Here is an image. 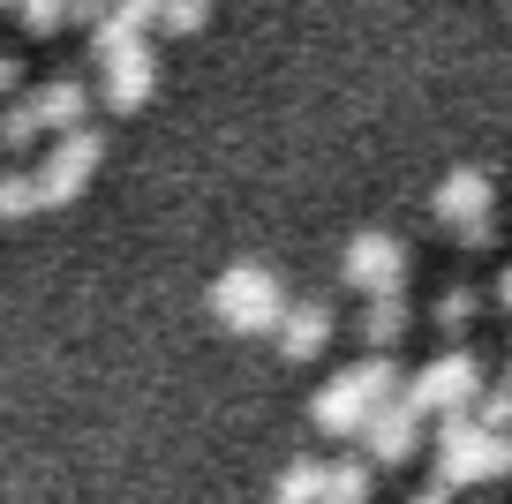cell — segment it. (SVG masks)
<instances>
[{"label": "cell", "mask_w": 512, "mask_h": 504, "mask_svg": "<svg viewBox=\"0 0 512 504\" xmlns=\"http://www.w3.org/2000/svg\"><path fill=\"white\" fill-rule=\"evenodd\" d=\"M98 151H106V143H98L91 128H68V136L53 143V158L38 166V196H46V204H68V196L98 174Z\"/></svg>", "instance_id": "obj_5"}, {"label": "cell", "mask_w": 512, "mask_h": 504, "mask_svg": "<svg viewBox=\"0 0 512 504\" xmlns=\"http://www.w3.org/2000/svg\"><path fill=\"white\" fill-rule=\"evenodd\" d=\"M400 324H407L400 294H377V309H369V347H392V339H400Z\"/></svg>", "instance_id": "obj_14"}, {"label": "cell", "mask_w": 512, "mask_h": 504, "mask_svg": "<svg viewBox=\"0 0 512 504\" xmlns=\"http://www.w3.org/2000/svg\"><path fill=\"white\" fill-rule=\"evenodd\" d=\"M392 384H400V369L392 362H362V369H339L332 384L317 392V429L324 437H354V429H369L384 407H392Z\"/></svg>", "instance_id": "obj_1"}, {"label": "cell", "mask_w": 512, "mask_h": 504, "mask_svg": "<svg viewBox=\"0 0 512 504\" xmlns=\"http://www.w3.org/2000/svg\"><path fill=\"white\" fill-rule=\"evenodd\" d=\"M505 309H512V271H505Z\"/></svg>", "instance_id": "obj_21"}, {"label": "cell", "mask_w": 512, "mask_h": 504, "mask_svg": "<svg viewBox=\"0 0 512 504\" xmlns=\"http://www.w3.org/2000/svg\"><path fill=\"white\" fill-rule=\"evenodd\" d=\"M415 444H422V407H415V399H392V407L369 422V459H377V467L415 459Z\"/></svg>", "instance_id": "obj_7"}, {"label": "cell", "mask_w": 512, "mask_h": 504, "mask_svg": "<svg viewBox=\"0 0 512 504\" xmlns=\"http://www.w3.org/2000/svg\"><path fill=\"white\" fill-rule=\"evenodd\" d=\"M324 339H332V309H324V301H302V309L279 316V354H287V362L324 354Z\"/></svg>", "instance_id": "obj_8"}, {"label": "cell", "mask_w": 512, "mask_h": 504, "mask_svg": "<svg viewBox=\"0 0 512 504\" xmlns=\"http://www.w3.org/2000/svg\"><path fill=\"white\" fill-rule=\"evenodd\" d=\"M204 16H211V0H166V31H204Z\"/></svg>", "instance_id": "obj_15"}, {"label": "cell", "mask_w": 512, "mask_h": 504, "mask_svg": "<svg viewBox=\"0 0 512 504\" xmlns=\"http://www.w3.org/2000/svg\"><path fill=\"white\" fill-rule=\"evenodd\" d=\"M211 316H219L226 331H279L287 294H279V279L264 264H234L219 286H211Z\"/></svg>", "instance_id": "obj_3"}, {"label": "cell", "mask_w": 512, "mask_h": 504, "mask_svg": "<svg viewBox=\"0 0 512 504\" xmlns=\"http://www.w3.org/2000/svg\"><path fill=\"white\" fill-rule=\"evenodd\" d=\"M437 324H467V294H445V301H437Z\"/></svg>", "instance_id": "obj_18"}, {"label": "cell", "mask_w": 512, "mask_h": 504, "mask_svg": "<svg viewBox=\"0 0 512 504\" xmlns=\"http://www.w3.org/2000/svg\"><path fill=\"white\" fill-rule=\"evenodd\" d=\"M38 136H46V128H38L31 98H16V106L0 113V143H8V151H23V143H38Z\"/></svg>", "instance_id": "obj_13"}, {"label": "cell", "mask_w": 512, "mask_h": 504, "mask_svg": "<svg viewBox=\"0 0 512 504\" xmlns=\"http://www.w3.org/2000/svg\"><path fill=\"white\" fill-rule=\"evenodd\" d=\"M475 392H482V369L467 362V354H445V362L422 369V384L407 399H415L422 414H445V422H460V414H475Z\"/></svg>", "instance_id": "obj_4"}, {"label": "cell", "mask_w": 512, "mask_h": 504, "mask_svg": "<svg viewBox=\"0 0 512 504\" xmlns=\"http://www.w3.org/2000/svg\"><path fill=\"white\" fill-rule=\"evenodd\" d=\"M497 474H512V437L482 429L475 414L445 422V437H437V482L467 489V482H497Z\"/></svg>", "instance_id": "obj_2"}, {"label": "cell", "mask_w": 512, "mask_h": 504, "mask_svg": "<svg viewBox=\"0 0 512 504\" xmlns=\"http://www.w3.org/2000/svg\"><path fill=\"white\" fill-rule=\"evenodd\" d=\"M31 113H38V128H76L83 121V83H46V91L31 98Z\"/></svg>", "instance_id": "obj_10"}, {"label": "cell", "mask_w": 512, "mask_h": 504, "mask_svg": "<svg viewBox=\"0 0 512 504\" xmlns=\"http://www.w3.org/2000/svg\"><path fill=\"white\" fill-rule=\"evenodd\" d=\"M46 196H38V174H0V219H23V211H38Z\"/></svg>", "instance_id": "obj_12"}, {"label": "cell", "mask_w": 512, "mask_h": 504, "mask_svg": "<svg viewBox=\"0 0 512 504\" xmlns=\"http://www.w3.org/2000/svg\"><path fill=\"white\" fill-rule=\"evenodd\" d=\"M324 497H332V467H317V459L279 474V504H324Z\"/></svg>", "instance_id": "obj_11"}, {"label": "cell", "mask_w": 512, "mask_h": 504, "mask_svg": "<svg viewBox=\"0 0 512 504\" xmlns=\"http://www.w3.org/2000/svg\"><path fill=\"white\" fill-rule=\"evenodd\" d=\"M151 83H159V68H151V53H121V61H106V106L113 113H136L151 98Z\"/></svg>", "instance_id": "obj_9"}, {"label": "cell", "mask_w": 512, "mask_h": 504, "mask_svg": "<svg viewBox=\"0 0 512 504\" xmlns=\"http://www.w3.org/2000/svg\"><path fill=\"white\" fill-rule=\"evenodd\" d=\"M68 16H83V23H98V16H106V0H68Z\"/></svg>", "instance_id": "obj_19"}, {"label": "cell", "mask_w": 512, "mask_h": 504, "mask_svg": "<svg viewBox=\"0 0 512 504\" xmlns=\"http://www.w3.org/2000/svg\"><path fill=\"white\" fill-rule=\"evenodd\" d=\"M61 16H68V0H23V23H31V31H53Z\"/></svg>", "instance_id": "obj_17"}, {"label": "cell", "mask_w": 512, "mask_h": 504, "mask_svg": "<svg viewBox=\"0 0 512 504\" xmlns=\"http://www.w3.org/2000/svg\"><path fill=\"white\" fill-rule=\"evenodd\" d=\"M475 422H482V429H497V437H505V429H512V384H497V392H490V407H482Z\"/></svg>", "instance_id": "obj_16"}, {"label": "cell", "mask_w": 512, "mask_h": 504, "mask_svg": "<svg viewBox=\"0 0 512 504\" xmlns=\"http://www.w3.org/2000/svg\"><path fill=\"white\" fill-rule=\"evenodd\" d=\"M400 271H407V249L392 234H362L347 249V286H362V294H400Z\"/></svg>", "instance_id": "obj_6"}, {"label": "cell", "mask_w": 512, "mask_h": 504, "mask_svg": "<svg viewBox=\"0 0 512 504\" xmlns=\"http://www.w3.org/2000/svg\"><path fill=\"white\" fill-rule=\"evenodd\" d=\"M8 83H16V61H0V91H8Z\"/></svg>", "instance_id": "obj_20"}]
</instances>
